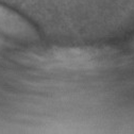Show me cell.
Returning a JSON list of instances; mask_svg holds the SVG:
<instances>
[{
  "mask_svg": "<svg viewBox=\"0 0 134 134\" xmlns=\"http://www.w3.org/2000/svg\"><path fill=\"white\" fill-rule=\"evenodd\" d=\"M0 35L25 42L38 37L36 30L28 20L2 4H0Z\"/></svg>",
  "mask_w": 134,
  "mask_h": 134,
  "instance_id": "6da1fadb",
  "label": "cell"
},
{
  "mask_svg": "<svg viewBox=\"0 0 134 134\" xmlns=\"http://www.w3.org/2000/svg\"><path fill=\"white\" fill-rule=\"evenodd\" d=\"M94 53L81 51V50H59L35 54L31 62L44 67H65L75 68L82 65L93 63Z\"/></svg>",
  "mask_w": 134,
  "mask_h": 134,
  "instance_id": "7a4b0ae2",
  "label": "cell"
}]
</instances>
